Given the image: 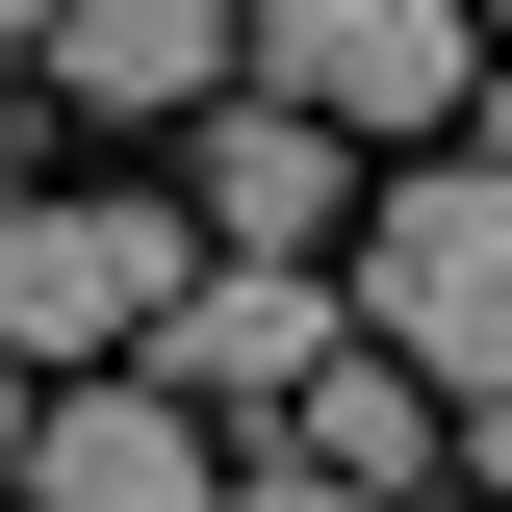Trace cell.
<instances>
[{"label": "cell", "mask_w": 512, "mask_h": 512, "mask_svg": "<svg viewBox=\"0 0 512 512\" xmlns=\"http://www.w3.org/2000/svg\"><path fill=\"white\" fill-rule=\"evenodd\" d=\"M359 359H410L436 410L512 384V180L487 154H410V180L359 205Z\"/></svg>", "instance_id": "6da1fadb"}, {"label": "cell", "mask_w": 512, "mask_h": 512, "mask_svg": "<svg viewBox=\"0 0 512 512\" xmlns=\"http://www.w3.org/2000/svg\"><path fill=\"white\" fill-rule=\"evenodd\" d=\"M256 103L333 128V154H436L487 103V26L461 0H256Z\"/></svg>", "instance_id": "7a4b0ae2"}, {"label": "cell", "mask_w": 512, "mask_h": 512, "mask_svg": "<svg viewBox=\"0 0 512 512\" xmlns=\"http://www.w3.org/2000/svg\"><path fill=\"white\" fill-rule=\"evenodd\" d=\"M180 282H205V256L154 231V205H52V180H26V231H0V359H26V384H52V359H128Z\"/></svg>", "instance_id": "3957f363"}, {"label": "cell", "mask_w": 512, "mask_h": 512, "mask_svg": "<svg viewBox=\"0 0 512 512\" xmlns=\"http://www.w3.org/2000/svg\"><path fill=\"white\" fill-rule=\"evenodd\" d=\"M333 359H359V333H333L308 256H205L180 308H154V384H180V410H308Z\"/></svg>", "instance_id": "277c9868"}, {"label": "cell", "mask_w": 512, "mask_h": 512, "mask_svg": "<svg viewBox=\"0 0 512 512\" xmlns=\"http://www.w3.org/2000/svg\"><path fill=\"white\" fill-rule=\"evenodd\" d=\"M26 52H52V103H103V128H205V103H256V0H52Z\"/></svg>", "instance_id": "5b68a950"}, {"label": "cell", "mask_w": 512, "mask_h": 512, "mask_svg": "<svg viewBox=\"0 0 512 512\" xmlns=\"http://www.w3.org/2000/svg\"><path fill=\"white\" fill-rule=\"evenodd\" d=\"M26 461H52V512H231V461H205V410L154 359L77 384V410H26Z\"/></svg>", "instance_id": "8992f818"}, {"label": "cell", "mask_w": 512, "mask_h": 512, "mask_svg": "<svg viewBox=\"0 0 512 512\" xmlns=\"http://www.w3.org/2000/svg\"><path fill=\"white\" fill-rule=\"evenodd\" d=\"M333 128H282V103H205V154H180V205H205V256H308L333 231Z\"/></svg>", "instance_id": "52a82bcc"}, {"label": "cell", "mask_w": 512, "mask_h": 512, "mask_svg": "<svg viewBox=\"0 0 512 512\" xmlns=\"http://www.w3.org/2000/svg\"><path fill=\"white\" fill-rule=\"evenodd\" d=\"M282 436H308V487H359V512H410V487L461 461V436H436V384H410V359H333L308 410H282Z\"/></svg>", "instance_id": "ba28073f"}, {"label": "cell", "mask_w": 512, "mask_h": 512, "mask_svg": "<svg viewBox=\"0 0 512 512\" xmlns=\"http://www.w3.org/2000/svg\"><path fill=\"white\" fill-rule=\"evenodd\" d=\"M436 436H461V461H487V487H512V384H461V410H436Z\"/></svg>", "instance_id": "9c48e42d"}, {"label": "cell", "mask_w": 512, "mask_h": 512, "mask_svg": "<svg viewBox=\"0 0 512 512\" xmlns=\"http://www.w3.org/2000/svg\"><path fill=\"white\" fill-rule=\"evenodd\" d=\"M231 512H359V487H308V461H256V487H231Z\"/></svg>", "instance_id": "30bf717a"}, {"label": "cell", "mask_w": 512, "mask_h": 512, "mask_svg": "<svg viewBox=\"0 0 512 512\" xmlns=\"http://www.w3.org/2000/svg\"><path fill=\"white\" fill-rule=\"evenodd\" d=\"M461 128H487V180H512V52H487V103H461Z\"/></svg>", "instance_id": "8fae6325"}, {"label": "cell", "mask_w": 512, "mask_h": 512, "mask_svg": "<svg viewBox=\"0 0 512 512\" xmlns=\"http://www.w3.org/2000/svg\"><path fill=\"white\" fill-rule=\"evenodd\" d=\"M0 436H26V359H0Z\"/></svg>", "instance_id": "7c38bea8"}, {"label": "cell", "mask_w": 512, "mask_h": 512, "mask_svg": "<svg viewBox=\"0 0 512 512\" xmlns=\"http://www.w3.org/2000/svg\"><path fill=\"white\" fill-rule=\"evenodd\" d=\"M0 231H26V180H0Z\"/></svg>", "instance_id": "4fadbf2b"}]
</instances>
